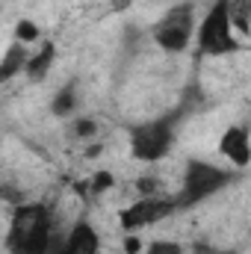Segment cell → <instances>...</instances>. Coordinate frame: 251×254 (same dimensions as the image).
<instances>
[{"label":"cell","mask_w":251,"mask_h":254,"mask_svg":"<svg viewBox=\"0 0 251 254\" xmlns=\"http://www.w3.org/2000/svg\"><path fill=\"white\" fill-rule=\"evenodd\" d=\"M80 130H77V133H92V130H95V125H92V122H80Z\"/></svg>","instance_id":"9a60e30c"},{"label":"cell","mask_w":251,"mask_h":254,"mask_svg":"<svg viewBox=\"0 0 251 254\" xmlns=\"http://www.w3.org/2000/svg\"><path fill=\"white\" fill-rule=\"evenodd\" d=\"M219 151L234 163V166H240V169H246L249 166V130L246 127H228V133L222 136V142H219Z\"/></svg>","instance_id":"ba28073f"},{"label":"cell","mask_w":251,"mask_h":254,"mask_svg":"<svg viewBox=\"0 0 251 254\" xmlns=\"http://www.w3.org/2000/svg\"><path fill=\"white\" fill-rule=\"evenodd\" d=\"M175 210H178L175 198L145 195V198L133 201L125 213H122V228H125L127 234H133V231H139V228H148V225H154V222H163V219H166L169 213H175Z\"/></svg>","instance_id":"8992f818"},{"label":"cell","mask_w":251,"mask_h":254,"mask_svg":"<svg viewBox=\"0 0 251 254\" xmlns=\"http://www.w3.org/2000/svg\"><path fill=\"white\" fill-rule=\"evenodd\" d=\"M60 243H63V234L57 231V219L48 204L42 201L15 204V213L6 231L9 254H57Z\"/></svg>","instance_id":"6da1fadb"},{"label":"cell","mask_w":251,"mask_h":254,"mask_svg":"<svg viewBox=\"0 0 251 254\" xmlns=\"http://www.w3.org/2000/svg\"><path fill=\"white\" fill-rule=\"evenodd\" d=\"M145 254H184V246L181 243H172V240H154Z\"/></svg>","instance_id":"7c38bea8"},{"label":"cell","mask_w":251,"mask_h":254,"mask_svg":"<svg viewBox=\"0 0 251 254\" xmlns=\"http://www.w3.org/2000/svg\"><path fill=\"white\" fill-rule=\"evenodd\" d=\"M54 60H57V45L54 42H45L39 48V54H30V60L24 65V74L30 80H45L48 71H51V65H54Z\"/></svg>","instance_id":"9c48e42d"},{"label":"cell","mask_w":251,"mask_h":254,"mask_svg":"<svg viewBox=\"0 0 251 254\" xmlns=\"http://www.w3.org/2000/svg\"><path fill=\"white\" fill-rule=\"evenodd\" d=\"M192 36H195V6L189 0L172 6L154 27V42L169 54H184Z\"/></svg>","instance_id":"5b68a950"},{"label":"cell","mask_w":251,"mask_h":254,"mask_svg":"<svg viewBox=\"0 0 251 254\" xmlns=\"http://www.w3.org/2000/svg\"><path fill=\"white\" fill-rule=\"evenodd\" d=\"M228 184H231V172H225L213 163H204V160H189L187 172H184V187H181V195L175 198V204H178V210L195 207L204 198L225 190Z\"/></svg>","instance_id":"277c9868"},{"label":"cell","mask_w":251,"mask_h":254,"mask_svg":"<svg viewBox=\"0 0 251 254\" xmlns=\"http://www.w3.org/2000/svg\"><path fill=\"white\" fill-rule=\"evenodd\" d=\"M74 107H77V98H74V86H65L63 92L54 98V113H57V116H68Z\"/></svg>","instance_id":"8fae6325"},{"label":"cell","mask_w":251,"mask_h":254,"mask_svg":"<svg viewBox=\"0 0 251 254\" xmlns=\"http://www.w3.org/2000/svg\"><path fill=\"white\" fill-rule=\"evenodd\" d=\"M125 252L127 254H136V252H139V240H136V237H130V240L125 243Z\"/></svg>","instance_id":"5bb4252c"},{"label":"cell","mask_w":251,"mask_h":254,"mask_svg":"<svg viewBox=\"0 0 251 254\" xmlns=\"http://www.w3.org/2000/svg\"><path fill=\"white\" fill-rule=\"evenodd\" d=\"M27 60H30V51H27L21 42L9 45V48H6V54H3V60H0V83H9L15 74H24Z\"/></svg>","instance_id":"30bf717a"},{"label":"cell","mask_w":251,"mask_h":254,"mask_svg":"<svg viewBox=\"0 0 251 254\" xmlns=\"http://www.w3.org/2000/svg\"><path fill=\"white\" fill-rule=\"evenodd\" d=\"M240 45L234 39V21H231V0H216L210 12L204 15L198 27V51L201 57H225L234 54Z\"/></svg>","instance_id":"3957f363"},{"label":"cell","mask_w":251,"mask_h":254,"mask_svg":"<svg viewBox=\"0 0 251 254\" xmlns=\"http://www.w3.org/2000/svg\"><path fill=\"white\" fill-rule=\"evenodd\" d=\"M39 36V27L36 24H30V21H21L18 24V39L21 42H30V39H36Z\"/></svg>","instance_id":"4fadbf2b"},{"label":"cell","mask_w":251,"mask_h":254,"mask_svg":"<svg viewBox=\"0 0 251 254\" xmlns=\"http://www.w3.org/2000/svg\"><path fill=\"white\" fill-rule=\"evenodd\" d=\"M181 116H184V110L133 127V130H130V151H133V157L142 160V163H157L160 157H166V151H169L172 142H175Z\"/></svg>","instance_id":"7a4b0ae2"},{"label":"cell","mask_w":251,"mask_h":254,"mask_svg":"<svg viewBox=\"0 0 251 254\" xmlns=\"http://www.w3.org/2000/svg\"><path fill=\"white\" fill-rule=\"evenodd\" d=\"M195 252H198V254H228V252H213V249H210V246H198V249H195Z\"/></svg>","instance_id":"2e32d148"},{"label":"cell","mask_w":251,"mask_h":254,"mask_svg":"<svg viewBox=\"0 0 251 254\" xmlns=\"http://www.w3.org/2000/svg\"><path fill=\"white\" fill-rule=\"evenodd\" d=\"M101 252V237L89 222H77L60 243L57 254H98Z\"/></svg>","instance_id":"52a82bcc"}]
</instances>
